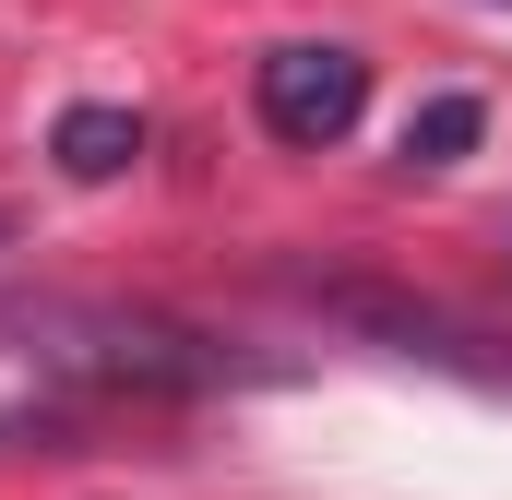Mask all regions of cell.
I'll return each instance as SVG.
<instances>
[{
    "instance_id": "cell-1",
    "label": "cell",
    "mask_w": 512,
    "mask_h": 500,
    "mask_svg": "<svg viewBox=\"0 0 512 500\" xmlns=\"http://www.w3.org/2000/svg\"><path fill=\"white\" fill-rule=\"evenodd\" d=\"M251 108H262V131H274V143L322 155V143H346V131H358V108H370V60H358V48H334V36H286V48H262Z\"/></svg>"
},
{
    "instance_id": "cell-2",
    "label": "cell",
    "mask_w": 512,
    "mask_h": 500,
    "mask_svg": "<svg viewBox=\"0 0 512 500\" xmlns=\"http://www.w3.org/2000/svg\"><path fill=\"white\" fill-rule=\"evenodd\" d=\"M48 155H60V179H120L131 155H143V120H131V108H108V96H84V108H60Z\"/></svg>"
},
{
    "instance_id": "cell-3",
    "label": "cell",
    "mask_w": 512,
    "mask_h": 500,
    "mask_svg": "<svg viewBox=\"0 0 512 500\" xmlns=\"http://www.w3.org/2000/svg\"><path fill=\"white\" fill-rule=\"evenodd\" d=\"M477 131H489V108H477V96H429V108L405 120V167H453Z\"/></svg>"
},
{
    "instance_id": "cell-4",
    "label": "cell",
    "mask_w": 512,
    "mask_h": 500,
    "mask_svg": "<svg viewBox=\"0 0 512 500\" xmlns=\"http://www.w3.org/2000/svg\"><path fill=\"white\" fill-rule=\"evenodd\" d=\"M0 250H12V203H0Z\"/></svg>"
},
{
    "instance_id": "cell-5",
    "label": "cell",
    "mask_w": 512,
    "mask_h": 500,
    "mask_svg": "<svg viewBox=\"0 0 512 500\" xmlns=\"http://www.w3.org/2000/svg\"><path fill=\"white\" fill-rule=\"evenodd\" d=\"M12 429H24V417H0V441H12Z\"/></svg>"
}]
</instances>
